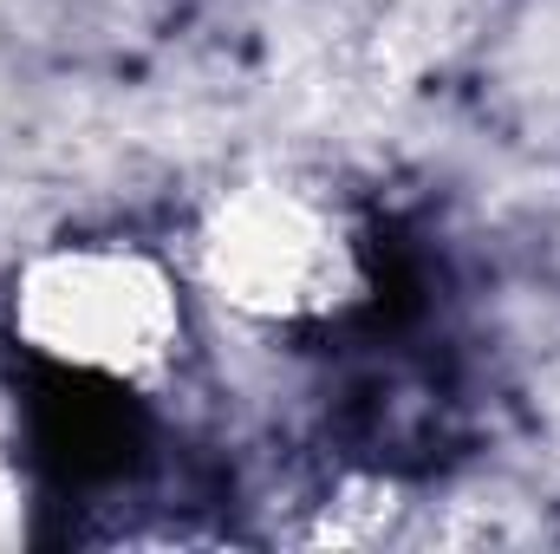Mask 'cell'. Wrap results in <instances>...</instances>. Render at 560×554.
<instances>
[{"label":"cell","instance_id":"6da1fadb","mask_svg":"<svg viewBox=\"0 0 560 554\" xmlns=\"http://www.w3.org/2000/svg\"><path fill=\"white\" fill-rule=\"evenodd\" d=\"M189 255L215 307L268 333L332 326L372 293V262L352 216L339 196L300 176H242L209 196Z\"/></svg>","mask_w":560,"mask_h":554},{"label":"cell","instance_id":"7a4b0ae2","mask_svg":"<svg viewBox=\"0 0 560 554\" xmlns=\"http://www.w3.org/2000/svg\"><path fill=\"white\" fill-rule=\"evenodd\" d=\"M13 339L52 372L98 385H156L183 359V280L131 242L39 249L7 293Z\"/></svg>","mask_w":560,"mask_h":554},{"label":"cell","instance_id":"3957f363","mask_svg":"<svg viewBox=\"0 0 560 554\" xmlns=\"http://www.w3.org/2000/svg\"><path fill=\"white\" fill-rule=\"evenodd\" d=\"M26 516H33V496H26V476L20 463L0 450V554L26 542Z\"/></svg>","mask_w":560,"mask_h":554}]
</instances>
